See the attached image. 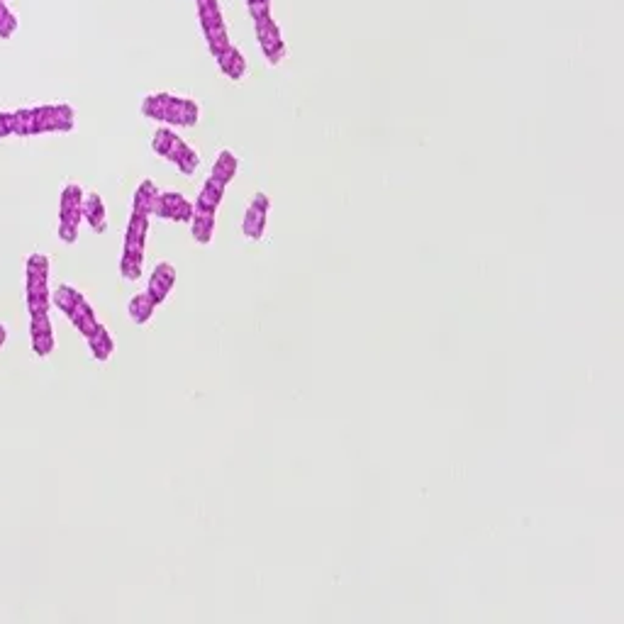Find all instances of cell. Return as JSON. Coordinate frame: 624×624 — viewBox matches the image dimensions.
I'll list each match as a JSON object with an SVG mask.
<instances>
[{
  "label": "cell",
  "mask_w": 624,
  "mask_h": 624,
  "mask_svg": "<svg viewBox=\"0 0 624 624\" xmlns=\"http://www.w3.org/2000/svg\"><path fill=\"white\" fill-rule=\"evenodd\" d=\"M254 29H257L261 52L269 59V64H280V59L285 56V42L283 34H280V27L273 22V18L254 20Z\"/></svg>",
  "instance_id": "1"
},
{
  "label": "cell",
  "mask_w": 624,
  "mask_h": 624,
  "mask_svg": "<svg viewBox=\"0 0 624 624\" xmlns=\"http://www.w3.org/2000/svg\"><path fill=\"white\" fill-rule=\"evenodd\" d=\"M156 217L163 219H178V222H191L193 215H196V205L191 201L181 196V193H158V203H156Z\"/></svg>",
  "instance_id": "2"
},
{
  "label": "cell",
  "mask_w": 624,
  "mask_h": 624,
  "mask_svg": "<svg viewBox=\"0 0 624 624\" xmlns=\"http://www.w3.org/2000/svg\"><path fill=\"white\" fill-rule=\"evenodd\" d=\"M269 196L266 193H257V196L252 198V203H249L247 208V215H244V222H242V232L247 239H261L264 237V229H266V215H269Z\"/></svg>",
  "instance_id": "3"
},
{
  "label": "cell",
  "mask_w": 624,
  "mask_h": 624,
  "mask_svg": "<svg viewBox=\"0 0 624 624\" xmlns=\"http://www.w3.org/2000/svg\"><path fill=\"white\" fill-rule=\"evenodd\" d=\"M173 283H176V269H173L168 261H161V264H156L154 271H151L149 285H147V293H149V298L156 303V308L168 298V293H171Z\"/></svg>",
  "instance_id": "4"
},
{
  "label": "cell",
  "mask_w": 624,
  "mask_h": 624,
  "mask_svg": "<svg viewBox=\"0 0 624 624\" xmlns=\"http://www.w3.org/2000/svg\"><path fill=\"white\" fill-rule=\"evenodd\" d=\"M198 115H201V110H198L196 100L171 95L168 107H166V115H163V122L176 125V127H193L198 122Z\"/></svg>",
  "instance_id": "5"
},
{
  "label": "cell",
  "mask_w": 624,
  "mask_h": 624,
  "mask_svg": "<svg viewBox=\"0 0 624 624\" xmlns=\"http://www.w3.org/2000/svg\"><path fill=\"white\" fill-rule=\"evenodd\" d=\"M147 232H149V215L132 212L130 222H127L125 249H122V252H127V254H144Z\"/></svg>",
  "instance_id": "6"
},
{
  "label": "cell",
  "mask_w": 624,
  "mask_h": 624,
  "mask_svg": "<svg viewBox=\"0 0 624 624\" xmlns=\"http://www.w3.org/2000/svg\"><path fill=\"white\" fill-rule=\"evenodd\" d=\"M215 61H217L219 71L232 81H239L244 74H247V59H244V54L239 52L234 44H229L224 52H219L215 56Z\"/></svg>",
  "instance_id": "7"
},
{
  "label": "cell",
  "mask_w": 624,
  "mask_h": 624,
  "mask_svg": "<svg viewBox=\"0 0 624 624\" xmlns=\"http://www.w3.org/2000/svg\"><path fill=\"white\" fill-rule=\"evenodd\" d=\"M224 188L227 186H224L222 181L210 176L205 181V186H203V191L198 193L196 203H193L198 212H217L219 203H222V196H224Z\"/></svg>",
  "instance_id": "8"
},
{
  "label": "cell",
  "mask_w": 624,
  "mask_h": 624,
  "mask_svg": "<svg viewBox=\"0 0 624 624\" xmlns=\"http://www.w3.org/2000/svg\"><path fill=\"white\" fill-rule=\"evenodd\" d=\"M83 217L90 224V229L98 234H103L107 229V215H105V203L98 193H86L83 196Z\"/></svg>",
  "instance_id": "9"
},
{
  "label": "cell",
  "mask_w": 624,
  "mask_h": 624,
  "mask_svg": "<svg viewBox=\"0 0 624 624\" xmlns=\"http://www.w3.org/2000/svg\"><path fill=\"white\" fill-rule=\"evenodd\" d=\"M156 203H158V188L154 186V181L147 178V181H142L140 188L135 191V198H132V212L154 215Z\"/></svg>",
  "instance_id": "10"
},
{
  "label": "cell",
  "mask_w": 624,
  "mask_h": 624,
  "mask_svg": "<svg viewBox=\"0 0 624 624\" xmlns=\"http://www.w3.org/2000/svg\"><path fill=\"white\" fill-rule=\"evenodd\" d=\"M69 320H71V325H74L76 330H79L81 334L86 337V339H88V337L93 334L95 330H98V317H95L93 308H90V305L86 303V298L81 300L79 305H76L74 312H71V315H69Z\"/></svg>",
  "instance_id": "11"
},
{
  "label": "cell",
  "mask_w": 624,
  "mask_h": 624,
  "mask_svg": "<svg viewBox=\"0 0 624 624\" xmlns=\"http://www.w3.org/2000/svg\"><path fill=\"white\" fill-rule=\"evenodd\" d=\"M52 305V293H49L47 283H37V280H27V310L29 315L37 312H49Z\"/></svg>",
  "instance_id": "12"
},
{
  "label": "cell",
  "mask_w": 624,
  "mask_h": 624,
  "mask_svg": "<svg viewBox=\"0 0 624 624\" xmlns=\"http://www.w3.org/2000/svg\"><path fill=\"white\" fill-rule=\"evenodd\" d=\"M237 168H239L237 156H234L229 149H222V151H219V154H217V158H215V163H212V173H210V176L217 178V181H222L224 186H227V183H232V181H234V176H237Z\"/></svg>",
  "instance_id": "13"
},
{
  "label": "cell",
  "mask_w": 624,
  "mask_h": 624,
  "mask_svg": "<svg viewBox=\"0 0 624 624\" xmlns=\"http://www.w3.org/2000/svg\"><path fill=\"white\" fill-rule=\"evenodd\" d=\"M88 346L93 351V359L98 361H107L112 356V351H115V341H112L110 332L103 325H98V330L88 337Z\"/></svg>",
  "instance_id": "14"
},
{
  "label": "cell",
  "mask_w": 624,
  "mask_h": 624,
  "mask_svg": "<svg viewBox=\"0 0 624 624\" xmlns=\"http://www.w3.org/2000/svg\"><path fill=\"white\" fill-rule=\"evenodd\" d=\"M154 310H156V303L149 298V293H137L135 298L130 300V305H127L130 320L135 322V325H144V322H149V317L154 315Z\"/></svg>",
  "instance_id": "15"
},
{
  "label": "cell",
  "mask_w": 624,
  "mask_h": 624,
  "mask_svg": "<svg viewBox=\"0 0 624 624\" xmlns=\"http://www.w3.org/2000/svg\"><path fill=\"white\" fill-rule=\"evenodd\" d=\"M191 232L198 244H210L215 234V212H198L191 219Z\"/></svg>",
  "instance_id": "16"
},
{
  "label": "cell",
  "mask_w": 624,
  "mask_h": 624,
  "mask_svg": "<svg viewBox=\"0 0 624 624\" xmlns=\"http://www.w3.org/2000/svg\"><path fill=\"white\" fill-rule=\"evenodd\" d=\"M83 219V208L74 210V212L59 215V239L64 244H74L79 239V224Z\"/></svg>",
  "instance_id": "17"
},
{
  "label": "cell",
  "mask_w": 624,
  "mask_h": 624,
  "mask_svg": "<svg viewBox=\"0 0 624 624\" xmlns=\"http://www.w3.org/2000/svg\"><path fill=\"white\" fill-rule=\"evenodd\" d=\"M81 300H83V295H81L79 290L74 288V285H59V288H56L54 293H52V303L61 312H64L66 317L74 312V308L81 303Z\"/></svg>",
  "instance_id": "18"
},
{
  "label": "cell",
  "mask_w": 624,
  "mask_h": 624,
  "mask_svg": "<svg viewBox=\"0 0 624 624\" xmlns=\"http://www.w3.org/2000/svg\"><path fill=\"white\" fill-rule=\"evenodd\" d=\"M168 100H171V93H151V95H147L144 103H142V115L149 117V120L163 122Z\"/></svg>",
  "instance_id": "19"
},
{
  "label": "cell",
  "mask_w": 624,
  "mask_h": 624,
  "mask_svg": "<svg viewBox=\"0 0 624 624\" xmlns=\"http://www.w3.org/2000/svg\"><path fill=\"white\" fill-rule=\"evenodd\" d=\"M13 135H20V137L37 135V120H34L32 107H22V110L13 112Z\"/></svg>",
  "instance_id": "20"
},
{
  "label": "cell",
  "mask_w": 624,
  "mask_h": 624,
  "mask_svg": "<svg viewBox=\"0 0 624 624\" xmlns=\"http://www.w3.org/2000/svg\"><path fill=\"white\" fill-rule=\"evenodd\" d=\"M203 34H205L208 39V49L212 56H217L219 52H224V49L229 47V34H227V25H212V27H205L203 29Z\"/></svg>",
  "instance_id": "21"
},
{
  "label": "cell",
  "mask_w": 624,
  "mask_h": 624,
  "mask_svg": "<svg viewBox=\"0 0 624 624\" xmlns=\"http://www.w3.org/2000/svg\"><path fill=\"white\" fill-rule=\"evenodd\" d=\"M83 196H86V193L81 191V186L69 183V186H66L64 191H61V196H59V215L74 212V210L83 208Z\"/></svg>",
  "instance_id": "22"
},
{
  "label": "cell",
  "mask_w": 624,
  "mask_h": 624,
  "mask_svg": "<svg viewBox=\"0 0 624 624\" xmlns=\"http://www.w3.org/2000/svg\"><path fill=\"white\" fill-rule=\"evenodd\" d=\"M27 280H37V283H47L49 278V259L44 254H32L25 266Z\"/></svg>",
  "instance_id": "23"
},
{
  "label": "cell",
  "mask_w": 624,
  "mask_h": 624,
  "mask_svg": "<svg viewBox=\"0 0 624 624\" xmlns=\"http://www.w3.org/2000/svg\"><path fill=\"white\" fill-rule=\"evenodd\" d=\"M142 264H144V254H127L122 252L120 257V273L125 280H140Z\"/></svg>",
  "instance_id": "24"
},
{
  "label": "cell",
  "mask_w": 624,
  "mask_h": 624,
  "mask_svg": "<svg viewBox=\"0 0 624 624\" xmlns=\"http://www.w3.org/2000/svg\"><path fill=\"white\" fill-rule=\"evenodd\" d=\"M32 110H34V120H37V135L59 132V125H56V105H42V107H32Z\"/></svg>",
  "instance_id": "25"
},
{
  "label": "cell",
  "mask_w": 624,
  "mask_h": 624,
  "mask_svg": "<svg viewBox=\"0 0 624 624\" xmlns=\"http://www.w3.org/2000/svg\"><path fill=\"white\" fill-rule=\"evenodd\" d=\"M176 163L178 168H181V173H186V176H191V173H196V168H198V163H201V158H198V151L196 149H191V147L188 144H183L181 147V151H178V156H176Z\"/></svg>",
  "instance_id": "26"
},
{
  "label": "cell",
  "mask_w": 624,
  "mask_h": 624,
  "mask_svg": "<svg viewBox=\"0 0 624 624\" xmlns=\"http://www.w3.org/2000/svg\"><path fill=\"white\" fill-rule=\"evenodd\" d=\"M173 142H176V132H171V130H166V127H163V130H156L154 132V140H151V149H154L158 156H166L168 151H171Z\"/></svg>",
  "instance_id": "27"
},
{
  "label": "cell",
  "mask_w": 624,
  "mask_h": 624,
  "mask_svg": "<svg viewBox=\"0 0 624 624\" xmlns=\"http://www.w3.org/2000/svg\"><path fill=\"white\" fill-rule=\"evenodd\" d=\"M18 29V18L8 10V5L0 3V39L13 37V32Z\"/></svg>",
  "instance_id": "28"
},
{
  "label": "cell",
  "mask_w": 624,
  "mask_h": 624,
  "mask_svg": "<svg viewBox=\"0 0 624 624\" xmlns=\"http://www.w3.org/2000/svg\"><path fill=\"white\" fill-rule=\"evenodd\" d=\"M29 334H52V320H49V312H37V315H29Z\"/></svg>",
  "instance_id": "29"
},
{
  "label": "cell",
  "mask_w": 624,
  "mask_h": 624,
  "mask_svg": "<svg viewBox=\"0 0 624 624\" xmlns=\"http://www.w3.org/2000/svg\"><path fill=\"white\" fill-rule=\"evenodd\" d=\"M56 125H59V132H71L76 125V115L71 105H56Z\"/></svg>",
  "instance_id": "30"
},
{
  "label": "cell",
  "mask_w": 624,
  "mask_h": 624,
  "mask_svg": "<svg viewBox=\"0 0 624 624\" xmlns=\"http://www.w3.org/2000/svg\"><path fill=\"white\" fill-rule=\"evenodd\" d=\"M32 351L37 356H49L54 351V334H34L32 337Z\"/></svg>",
  "instance_id": "31"
},
{
  "label": "cell",
  "mask_w": 624,
  "mask_h": 624,
  "mask_svg": "<svg viewBox=\"0 0 624 624\" xmlns=\"http://www.w3.org/2000/svg\"><path fill=\"white\" fill-rule=\"evenodd\" d=\"M247 8H249L252 20L271 18V0H247Z\"/></svg>",
  "instance_id": "32"
},
{
  "label": "cell",
  "mask_w": 624,
  "mask_h": 624,
  "mask_svg": "<svg viewBox=\"0 0 624 624\" xmlns=\"http://www.w3.org/2000/svg\"><path fill=\"white\" fill-rule=\"evenodd\" d=\"M13 135V112H0V137Z\"/></svg>",
  "instance_id": "33"
},
{
  "label": "cell",
  "mask_w": 624,
  "mask_h": 624,
  "mask_svg": "<svg viewBox=\"0 0 624 624\" xmlns=\"http://www.w3.org/2000/svg\"><path fill=\"white\" fill-rule=\"evenodd\" d=\"M198 3V8H217V0H196Z\"/></svg>",
  "instance_id": "34"
},
{
  "label": "cell",
  "mask_w": 624,
  "mask_h": 624,
  "mask_svg": "<svg viewBox=\"0 0 624 624\" xmlns=\"http://www.w3.org/2000/svg\"><path fill=\"white\" fill-rule=\"evenodd\" d=\"M3 344H5V327L0 325V346H3Z\"/></svg>",
  "instance_id": "35"
}]
</instances>
